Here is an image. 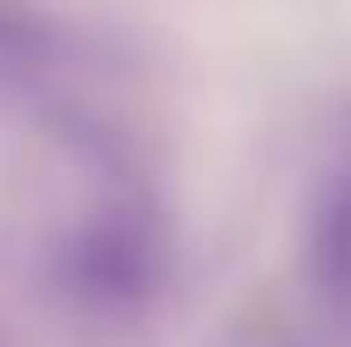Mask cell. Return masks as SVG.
<instances>
[{
  "instance_id": "obj_1",
  "label": "cell",
  "mask_w": 351,
  "mask_h": 347,
  "mask_svg": "<svg viewBox=\"0 0 351 347\" xmlns=\"http://www.w3.org/2000/svg\"><path fill=\"white\" fill-rule=\"evenodd\" d=\"M171 281L167 224L138 205L114 200L76 219L53 247V286L90 319H138Z\"/></svg>"
},
{
  "instance_id": "obj_2",
  "label": "cell",
  "mask_w": 351,
  "mask_h": 347,
  "mask_svg": "<svg viewBox=\"0 0 351 347\" xmlns=\"http://www.w3.org/2000/svg\"><path fill=\"white\" fill-rule=\"evenodd\" d=\"M304 271L313 290L351 309V167L323 181L304 219Z\"/></svg>"
}]
</instances>
